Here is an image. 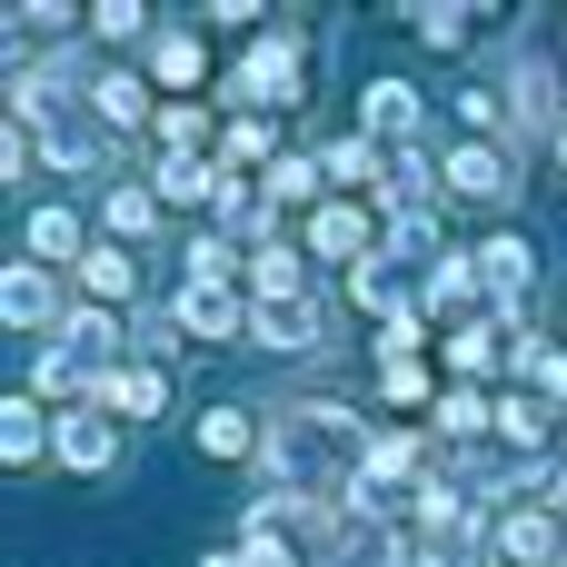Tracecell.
<instances>
[{
	"label": "cell",
	"instance_id": "6da1fadb",
	"mask_svg": "<svg viewBox=\"0 0 567 567\" xmlns=\"http://www.w3.org/2000/svg\"><path fill=\"white\" fill-rule=\"evenodd\" d=\"M229 100H259V110H289V100H299V30H289V20L249 40V60L229 70Z\"/></svg>",
	"mask_w": 567,
	"mask_h": 567
},
{
	"label": "cell",
	"instance_id": "7a4b0ae2",
	"mask_svg": "<svg viewBox=\"0 0 567 567\" xmlns=\"http://www.w3.org/2000/svg\"><path fill=\"white\" fill-rule=\"evenodd\" d=\"M449 189H458V199H498V209H508V199H518V169H508V150L468 140V150L449 159Z\"/></svg>",
	"mask_w": 567,
	"mask_h": 567
},
{
	"label": "cell",
	"instance_id": "3957f363",
	"mask_svg": "<svg viewBox=\"0 0 567 567\" xmlns=\"http://www.w3.org/2000/svg\"><path fill=\"white\" fill-rule=\"evenodd\" d=\"M478 279L498 289V319H518V299H528V279H538V249H528V239H488V249H478Z\"/></svg>",
	"mask_w": 567,
	"mask_h": 567
},
{
	"label": "cell",
	"instance_id": "277c9868",
	"mask_svg": "<svg viewBox=\"0 0 567 567\" xmlns=\"http://www.w3.org/2000/svg\"><path fill=\"white\" fill-rule=\"evenodd\" d=\"M309 249H319V259H359V269H369V209H359V199H329V209L309 219Z\"/></svg>",
	"mask_w": 567,
	"mask_h": 567
},
{
	"label": "cell",
	"instance_id": "5b68a950",
	"mask_svg": "<svg viewBox=\"0 0 567 567\" xmlns=\"http://www.w3.org/2000/svg\"><path fill=\"white\" fill-rule=\"evenodd\" d=\"M498 548H508V558L518 567H558V518H548V508H518V518H508V528H498Z\"/></svg>",
	"mask_w": 567,
	"mask_h": 567
},
{
	"label": "cell",
	"instance_id": "8992f818",
	"mask_svg": "<svg viewBox=\"0 0 567 567\" xmlns=\"http://www.w3.org/2000/svg\"><path fill=\"white\" fill-rule=\"evenodd\" d=\"M249 329H259V349H309V339H319V309H309V299H269Z\"/></svg>",
	"mask_w": 567,
	"mask_h": 567
},
{
	"label": "cell",
	"instance_id": "52a82bcc",
	"mask_svg": "<svg viewBox=\"0 0 567 567\" xmlns=\"http://www.w3.org/2000/svg\"><path fill=\"white\" fill-rule=\"evenodd\" d=\"M369 130H379V140H409V130H419V90H409V80H369Z\"/></svg>",
	"mask_w": 567,
	"mask_h": 567
},
{
	"label": "cell",
	"instance_id": "ba28073f",
	"mask_svg": "<svg viewBox=\"0 0 567 567\" xmlns=\"http://www.w3.org/2000/svg\"><path fill=\"white\" fill-rule=\"evenodd\" d=\"M0 319H10V329H50V279H40V269H10V279H0Z\"/></svg>",
	"mask_w": 567,
	"mask_h": 567
},
{
	"label": "cell",
	"instance_id": "9c48e42d",
	"mask_svg": "<svg viewBox=\"0 0 567 567\" xmlns=\"http://www.w3.org/2000/svg\"><path fill=\"white\" fill-rule=\"evenodd\" d=\"M179 329H199V339H229V329H239V299L189 279V289H179Z\"/></svg>",
	"mask_w": 567,
	"mask_h": 567
},
{
	"label": "cell",
	"instance_id": "30bf717a",
	"mask_svg": "<svg viewBox=\"0 0 567 567\" xmlns=\"http://www.w3.org/2000/svg\"><path fill=\"white\" fill-rule=\"evenodd\" d=\"M40 449H50V429H40V399H10V409H0V458H10V468H30Z\"/></svg>",
	"mask_w": 567,
	"mask_h": 567
},
{
	"label": "cell",
	"instance_id": "8fae6325",
	"mask_svg": "<svg viewBox=\"0 0 567 567\" xmlns=\"http://www.w3.org/2000/svg\"><path fill=\"white\" fill-rule=\"evenodd\" d=\"M60 458H70V468H110V458H120V439L100 429V409H80V419H60Z\"/></svg>",
	"mask_w": 567,
	"mask_h": 567
},
{
	"label": "cell",
	"instance_id": "7c38bea8",
	"mask_svg": "<svg viewBox=\"0 0 567 567\" xmlns=\"http://www.w3.org/2000/svg\"><path fill=\"white\" fill-rule=\"evenodd\" d=\"M80 289H90L100 309H110V299H130V289H140V269H130V249H90V259H80Z\"/></svg>",
	"mask_w": 567,
	"mask_h": 567
},
{
	"label": "cell",
	"instance_id": "4fadbf2b",
	"mask_svg": "<svg viewBox=\"0 0 567 567\" xmlns=\"http://www.w3.org/2000/svg\"><path fill=\"white\" fill-rule=\"evenodd\" d=\"M199 449H209V458H249V449H259L249 409H209V419H199Z\"/></svg>",
	"mask_w": 567,
	"mask_h": 567
},
{
	"label": "cell",
	"instance_id": "5bb4252c",
	"mask_svg": "<svg viewBox=\"0 0 567 567\" xmlns=\"http://www.w3.org/2000/svg\"><path fill=\"white\" fill-rule=\"evenodd\" d=\"M30 259H90V249H80V219H70V209H40V219H30Z\"/></svg>",
	"mask_w": 567,
	"mask_h": 567
},
{
	"label": "cell",
	"instance_id": "9a60e30c",
	"mask_svg": "<svg viewBox=\"0 0 567 567\" xmlns=\"http://www.w3.org/2000/svg\"><path fill=\"white\" fill-rule=\"evenodd\" d=\"M468 289H478V249H468V259H439L419 299H429V309H468Z\"/></svg>",
	"mask_w": 567,
	"mask_h": 567
},
{
	"label": "cell",
	"instance_id": "2e32d148",
	"mask_svg": "<svg viewBox=\"0 0 567 567\" xmlns=\"http://www.w3.org/2000/svg\"><path fill=\"white\" fill-rule=\"evenodd\" d=\"M100 409H130V419H150V409H159V369H120V379H100Z\"/></svg>",
	"mask_w": 567,
	"mask_h": 567
},
{
	"label": "cell",
	"instance_id": "e0dca14e",
	"mask_svg": "<svg viewBox=\"0 0 567 567\" xmlns=\"http://www.w3.org/2000/svg\"><path fill=\"white\" fill-rule=\"evenodd\" d=\"M150 70H159L169 90H189V80H199V40H189V30H169V40H150Z\"/></svg>",
	"mask_w": 567,
	"mask_h": 567
},
{
	"label": "cell",
	"instance_id": "ac0fdd59",
	"mask_svg": "<svg viewBox=\"0 0 567 567\" xmlns=\"http://www.w3.org/2000/svg\"><path fill=\"white\" fill-rule=\"evenodd\" d=\"M249 289L259 299H289L299 289V249H249Z\"/></svg>",
	"mask_w": 567,
	"mask_h": 567
},
{
	"label": "cell",
	"instance_id": "d6986e66",
	"mask_svg": "<svg viewBox=\"0 0 567 567\" xmlns=\"http://www.w3.org/2000/svg\"><path fill=\"white\" fill-rule=\"evenodd\" d=\"M90 100H100V120H110V130H130V120H140V110H150V100H140V80H130V70H110V80H100V90H90Z\"/></svg>",
	"mask_w": 567,
	"mask_h": 567
},
{
	"label": "cell",
	"instance_id": "ffe728a7",
	"mask_svg": "<svg viewBox=\"0 0 567 567\" xmlns=\"http://www.w3.org/2000/svg\"><path fill=\"white\" fill-rule=\"evenodd\" d=\"M319 169H329V179H349V189H369V179H379V150H369V140H339Z\"/></svg>",
	"mask_w": 567,
	"mask_h": 567
},
{
	"label": "cell",
	"instance_id": "44dd1931",
	"mask_svg": "<svg viewBox=\"0 0 567 567\" xmlns=\"http://www.w3.org/2000/svg\"><path fill=\"white\" fill-rule=\"evenodd\" d=\"M488 359H498V329H458V339H449V369H458V379H478Z\"/></svg>",
	"mask_w": 567,
	"mask_h": 567
},
{
	"label": "cell",
	"instance_id": "7402d4cb",
	"mask_svg": "<svg viewBox=\"0 0 567 567\" xmlns=\"http://www.w3.org/2000/svg\"><path fill=\"white\" fill-rule=\"evenodd\" d=\"M439 429H449V439H478V429H488V399H478V389L439 399Z\"/></svg>",
	"mask_w": 567,
	"mask_h": 567
},
{
	"label": "cell",
	"instance_id": "603a6c76",
	"mask_svg": "<svg viewBox=\"0 0 567 567\" xmlns=\"http://www.w3.org/2000/svg\"><path fill=\"white\" fill-rule=\"evenodd\" d=\"M498 429H508L518 449H538V439H548V409H538V399H498Z\"/></svg>",
	"mask_w": 567,
	"mask_h": 567
},
{
	"label": "cell",
	"instance_id": "cb8c5ba5",
	"mask_svg": "<svg viewBox=\"0 0 567 567\" xmlns=\"http://www.w3.org/2000/svg\"><path fill=\"white\" fill-rule=\"evenodd\" d=\"M468 20H478V10H419V40H429V50H458Z\"/></svg>",
	"mask_w": 567,
	"mask_h": 567
},
{
	"label": "cell",
	"instance_id": "d4e9b609",
	"mask_svg": "<svg viewBox=\"0 0 567 567\" xmlns=\"http://www.w3.org/2000/svg\"><path fill=\"white\" fill-rule=\"evenodd\" d=\"M219 159L239 169V159H269V120H229V140H219Z\"/></svg>",
	"mask_w": 567,
	"mask_h": 567
},
{
	"label": "cell",
	"instance_id": "484cf974",
	"mask_svg": "<svg viewBox=\"0 0 567 567\" xmlns=\"http://www.w3.org/2000/svg\"><path fill=\"white\" fill-rule=\"evenodd\" d=\"M90 20H100V40H140L150 10H140V0H110V10H90Z\"/></svg>",
	"mask_w": 567,
	"mask_h": 567
},
{
	"label": "cell",
	"instance_id": "4316f807",
	"mask_svg": "<svg viewBox=\"0 0 567 567\" xmlns=\"http://www.w3.org/2000/svg\"><path fill=\"white\" fill-rule=\"evenodd\" d=\"M309 189H319L309 159H279V169H269V199H309Z\"/></svg>",
	"mask_w": 567,
	"mask_h": 567
},
{
	"label": "cell",
	"instance_id": "83f0119b",
	"mask_svg": "<svg viewBox=\"0 0 567 567\" xmlns=\"http://www.w3.org/2000/svg\"><path fill=\"white\" fill-rule=\"evenodd\" d=\"M110 229L140 239V229H150V189H110Z\"/></svg>",
	"mask_w": 567,
	"mask_h": 567
},
{
	"label": "cell",
	"instance_id": "f1b7e54d",
	"mask_svg": "<svg viewBox=\"0 0 567 567\" xmlns=\"http://www.w3.org/2000/svg\"><path fill=\"white\" fill-rule=\"evenodd\" d=\"M359 299H369V309H399V269L369 259V269H359Z\"/></svg>",
	"mask_w": 567,
	"mask_h": 567
},
{
	"label": "cell",
	"instance_id": "f546056e",
	"mask_svg": "<svg viewBox=\"0 0 567 567\" xmlns=\"http://www.w3.org/2000/svg\"><path fill=\"white\" fill-rule=\"evenodd\" d=\"M50 169H90V130H50Z\"/></svg>",
	"mask_w": 567,
	"mask_h": 567
},
{
	"label": "cell",
	"instance_id": "4dcf8cb0",
	"mask_svg": "<svg viewBox=\"0 0 567 567\" xmlns=\"http://www.w3.org/2000/svg\"><path fill=\"white\" fill-rule=\"evenodd\" d=\"M458 120L468 130H498V90H458Z\"/></svg>",
	"mask_w": 567,
	"mask_h": 567
},
{
	"label": "cell",
	"instance_id": "1f68e13d",
	"mask_svg": "<svg viewBox=\"0 0 567 567\" xmlns=\"http://www.w3.org/2000/svg\"><path fill=\"white\" fill-rule=\"evenodd\" d=\"M379 389H389V399H399V409H409V399H429V379H419V369H409V359H389V379H379Z\"/></svg>",
	"mask_w": 567,
	"mask_h": 567
},
{
	"label": "cell",
	"instance_id": "d6a6232c",
	"mask_svg": "<svg viewBox=\"0 0 567 567\" xmlns=\"http://www.w3.org/2000/svg\"><path fill=\"white\" fill-rule=\"evenodd\" d=\"M538 379H548V389L567 399V349H548V359H538Z\"/></svg>",
	"mask_w": 567,
	"mask_h": 567
},
{
	"label": "cell",
	"instance_id": "836d02e7",
	"mask_svg": "<svg viewBox=\"0 0 567 567\" xmlns=\"http://www.w3.org/2000/svg\"><path fill=\"white\" fill-rule=\"evenodd\" d=\"M199 567H249V558H239V548H219V558H199Z\"/></svg>",
	"mask_w": 567,
	"mask_h": 567
},
{
	"label": "cell",
	"instance_id": "e575fe53",
	"mask_svg": "<svg viewBox=\"0 0 567 567\" xmlns=\"http://www.w3.org/2000/svg\"><path fill=\"white\" fill-rule=\"evenodd\" d=\"M558 159H567V130H558Z\"/></svg>",
	"mask_w": 567,
	"mask_h": 567
}]
</instances>
